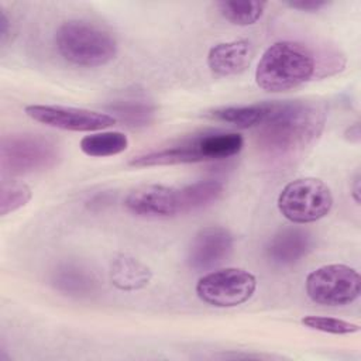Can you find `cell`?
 Instances as JSON below:
<instances>
[{
    "instance_id": "cell-1",
    "label": "cell",
    "mask_w": 361,
    "mask_h": 361,
    "mask_svg": "<svg viewBox=\"0 0 361 361\" xmlns=\"http://www.w3.org/2000/svg\"><path fill=\"white\" fill-rule=\"evenodd\" d=\"M326 121L324 107L312 100L268 103L264 120L255 127V145L272 164L300 158L314 144Z\"/></svg>"
},
{
    "instance_id": "cell-2",
    "label": "cell",
    "mask_w": 361,
    "mask_h": 361,
    "mask_svg": "<svg viewBox=\"0 0 361 361\" xmlns=\"http://www.w3.org/2000/svg\"><path fill=\"white\" fill-rule=\"evenodd\" d=\"M314 69V56L307 47L293 41H278L262 54L255 82L271 93L286 92L307 82Z\"/></svg>"
},
{
    "instance_id": "cell-3",
    "label": "cell",
    "mask_w": 361,
    "mask_h": 361,
    "mask_svg": "<svg viewBox=\"0 0 361 361\" xmlns=\"http://www.w3.org/2000/svg\"><path fill=\"white\" fill-rule=\"evenodd\" d=\"M55 44L65 61L83 68L103 66L117 54L114 37L104 28L83 20L62 23L55 32Z\"/></svg>"
},
{
    "instance_id": "cell-4",
    "label": "cell",
    "mask_w": 361,
    "mask_h": 361,
    "mask_svg": "<svg viewBox=\"0 0 361 361\" xmlns=\"http://www.w3.org/2000/svg\"><path fill=\"white\" fill-rule=\"evenodd\" d=\"M333 206L330 188L317 178H298L278 196L281 214L292 223H313L329 214Z\"/></svg>"
},
{
    "instance_id": "cell-5",
    "label": "cell",
    "mask_w": 361,
    "mask_h": 361,
    "mask_svg": "<svg viewBox=\"0 0 361 361\" xmlns=\"http://www.w3.org/2000/svg\"><path fill=\"white\" fill-rule=\"evenodd\" d=\"M59 158L54 141L38 134H11L1 140L0 166L7 175H25L48 169Z\"/></svg>"
},
{
    "instance_id": "cell-6",
    "label": "cell",
    "mask_w": 361,
    "mask_h": 361,
    "mask_svg": "<svg viewBox=\"0 0 361 361\" xmlns=\"http://www.w3.org/2000/svg\"><path fill=\"white\" fill-rule=\"evenodd\" d=\"M360 274L344 264H329L312 271L306 278L309 299L323 306H344L360 296Z\"/></svg>"
},
{
    "instance_id": "cell-7",
    "label": "cell",
    "mask_w": 361,
    "mask_h": 361,
    "mask_svg": "<svg viewBox=\"0 0 361 361\" xmlns=\"http://www.w3.org/2000/svg\"><path fill=\"white\" fill-rule=\"evenodd\" d=\"M255 276L241 268H224L203 275L196 283V293L207 305L234 307L247 302L255 292Z\"/></svg>"
},
{
    "instance_id": "cell-8",
    "label": "cell",
    "mask_w": 361,
    "mask_h": 361,
    "mask_svg": "<svg viewBox=\"0 0 361 361\" xmlns=\"http://www.w3.org/2000/svg\"><path fill=\"white\" fill-rule=\"evenodd\" d=\"M24 111L38 123L65 131H96L117 123L113 116L106 113L65 106L30 104L25 106Z\"/></svg>"
},
{
    "instance_id": "cell-9",
    "label": "cell",
    "mask_w": 361,
    "mask_h": 361,
    "mask_svg": "<svg viewBox=\"0 0 361 361\" xmlns=\"http://www.w3.org/2000/svg\"><path fill=\"white\" fill-rule=\"evenodd\" d=\"M126 209L138 217L164 219L182 214L179 189L164 185H142L126 197Z\"/></svg>"
},
{
    "instance_id": "cell-10",
    "label": "cell",
    "mask_w": 361,
    "mask_h": 361,
    "mask_svg": "<svg viewBox=\"0 0 361 361\" xmlns=\"http://www.w3.org/2000/svg\"><path fill=\"white\" fill-rule=\"evenodd\" d=\"M233 244V235L228 230L219 226L204 227L195 235L190 244L188 264L195 271L210 269L231 254Z\"/></svg>"
},
{
    "instance_id": "cell-11",
    "label": "cell",
    "mask_w": 361,
    "mask_h": 361,
    "mask_svg": "<svg viewBox=\"0 0 361 361\" xmlns=\"http://www.w3.org/2000/svg\"><path fill=\"white\" fill-rule=\"evenodd\" d=\"M313 240L303 228H283L267 244L265 255L276 267H290L305 258L312 250Z\"/></svg>"
},
{
    "instance_id": "cell-12",
    "label": "cell",
    "mask_w": 361,
    "mask_h": 361,
    "mask_svg": "<svg viewBox=\"0 0 361 361\" xmlns=\"http://www.w3.org/2000/svg\"><path fill=\"white\" fill-rule=\"evenodd\" d=\"M206 157L202 148L200 134L183 138L166 148L149 151L147 154L134 157L130 159V165L135 168L157 166V165H176V164H193L204 162Z\"/></svg>"
},
{
    "instance_id": "cell-13",
    "label": "cell",
    "mask_w": 361,
    "mask_h": 361,
    "mask_svg": "<svg viewBox=\"0 0 361 361\" xmlns=\"http://www.w3.org/2000/svg\"><path fill=\"white\" fill-rule=\"evenodd\" d=\"M252 58V45L247 39H235L212 47L207 54V66L217 76H234L247 71Z\"/></svg>"
},
{
    "instance_id": "cell-14",
    "label": "cell",
    "mask_w": 361,
    "mask_h": 361,
    "mask_svg": "<svg viewBox=\"0 0 361 361\" xmlns=\"http://www.w3.org/2000/svg\"><path fill=\"white\" fill-rule=\"evenodd\" d=\"M52 283L59 292L73 298H87L97 289L93 272L76 264L61 265L52 275Z\"/></svg>"
},
{
    "instance_id": "cell-15",
    "label": "cell",
    "mask_w": 361,
    "mask_h": 361,
    "mask_svg": "<svg viewBox=\"0 0 361 361\" xmlns=\"http://www.w3.org/2000/svg\"><path fill=\"white\" fill-rule=\"evenodd\" d=\"M151 271L147 265L128 255H118L110 265V281L120 290H138L151 281Z\"/></svg>"
},
{
    "instance_id": "cell-16",
    "label": "cell",
    "mask_w": 361,
    "mask_h": 361,
    "mask_svg": "<svg viewBox=\"0 0 361 361\" xmlns=\"http://www.w3.org/2000/svg\"><path fill=\"white\" fill-rule=\"evenodd\" d=\"M107 110L113 113L116 120H120L127 127L131 128H140L148 126L154 116H155V107L149 102L144 99H121L111 102L107 106Z\"/></svg>"
},
{
    "instance_id": "cell-17",
    "label": "cell",
    "mask_w": 361,
    "mask_h": 361,
    "mask_svg": "<svg viewBox=\"0 0 361 361\" xmlns=\"http://www.w3.org/2000/svg\"><path fill=\"white\" fill-rule=\"evenodd\" d=\"M206 161H220L237 155L244 147V138L231 131H207L200 134Z\"/></svg>"
},
{
    "instance_id": "cell-18",
    "label": "cell",
    "mask_w": 361,
    "mask_h": 361,
    "mask_svg": "<svg viewBox=\"0 0 361 361\" xmlns=\"http://www.w3.org/2000/svg\"><path fill=\"white\" fill-rule=\"evenodd\" d=\"M223 192H224L223 183L213 179L199 180L192 185H186L180 188L179 195H180L182 213H189V212H195L206 206H210L212 203L220 199Z\"/></svg>"
},
{
    "instance_id": "cell-19",
    "label": "cell",
    "mask_w": 361,
    "mask_h": 361,
    "mask_svg": "<svg viewBox=\"0 0 361 361\" xmlns=\"http://www.w3.org/2000/svg\"><path fill=\"white\" fill-rule=\"evenodd\" d=\"M268 103H258L250 106H228L214 109L207 113V117L238 128H255L265 117Z\"/></svg>"
},
{
    "instance_id": "cell-20",
    "label": "cell",
    "mask_w": 361,
    "mask_h": 361,
    "mask_svg": "<svg viewBox=\"0 0 361 361\" xmlns=\"http://www.w3.org/2000/svg\"><path fill=\"white\" fill-rule=\"evenodd\" d=\"M79 145L83 154L94 158H103L126 151L128 147V138L120 131H104L85 135Z\"/></svg>"
},
{
    "instance_id": "cell-21",
    "label": "cell",
    "mask_w": 361,
    "mask_h": 361,
    "mask_svg": "<svg viewBox=\"0 0 361 361\" xmlns=\"http://www.w3.org/2000/svg\"><path fill=\"white\" fill-rule=\"evenodd\" d=\"M216 6L227 21L235 25H251L262 17L267 4L262 1H219Z\"/></svg>"
},
{
    "instance_id": "cell-22",
    "label": "cell",
    "mask_w": 361,
    "mask_h": 361,
    "mask_svg": "<svg viewBox=\"0 0 361 361\" xmlns=\"http://www.w3.org/2000/svg\"><path fill=\"white\" fill-rule=\"evenodd\" d=\"M32 193L28 185L18 180H3L0 189V214L6 216L25 206Z\"/></svg>"
},
{
    "instance_id": "cell-23",
    "label": "cell",
    "mask_w": 361,
    "mask_h": 361,
    "mask_svg": "<svg viewBox=\"0 0 361 361\" xmlns=\"http://www.w3.org/2000/svg\"><path fill=\"white\" fill-rule=\"evenodd\" d=\"M302 324L307 329L317 330L322 333L336 334V336H347L360 331V326L338 317H330V316H305L302 320Z\"/></svg>"
},
{
    "instance_id": "cell-24",
    "label": "cell",
    "mask_w": 361,
    "mask_h": 361,
    "mask_svg": "<svg viewBox=\"0 0 361 361\" xmlns=\"http://www.w3.org/2000/svg\"><path fill=\"white\" fill-rule=\"evenodd\" d=\"M289 7L300 10V11H319L320 8L327 6V1L322 0H299V1H289Z\"/></svg>"
},
{
    "instance_id": "cell-25",
    "label": "cell",
    "mask_w": 361,
    "mask_h": 361,
    "mask_svg": "<svg viewBox=\"0 0 361 361\" xmlns=\"http://www.w3.org/2000/svg\"><path fill=\"white\" fill-rule=\"evenodd\" d=\"M8 34H10V20L6 16V13L1 11V16H0V37H1L3 44L6 42Z\"/></svg>"
},
{
    "instance_id": "cell-26",
    "label": "cell",
    "mask_w": 361,
    "mask_h": 361,
    "mask_svg": "<svg viewBox=\"0 0 361 361\" xmlns=\"http://www.w3.org/2000/svg\"><path fill=\"white\" fill-rule=\"evenodd\" d=\"M353 197L355 200L357 204H360V176L357 175V178L354 179V186H353Z\"/></svg>"
}]
</instances>
